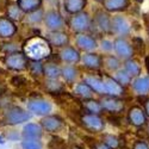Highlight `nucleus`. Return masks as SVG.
<instances>
[{
  "label": "nucleus",
  "instance_id": "nucleus-1",
  "mask_svg": "<svg viewBox=\"0 0 149 149\" xmlns=\"http://www.w3.org/2000/svg\"><path fill=\"white\" fill-rule=\"evenodd\" d=\"M48 40L41 38V37H33L30 38L25 44V55L30 60L40 61L44 57H48L52 53L50 45Z\"/></svg>",
  "mask_w": 149,
  "mask_h": 149
},
{
  "label": "nucleus",
  "instance_id": "nucleus-2",
  "mask_svg": "<svg viewBox=\"0 0 149 149\" xmlns=\"http://www.w3.org/2000/svg\"><path fill=\"white\" fill-rule=\"evenodd\" d=\"M69 26L74 32L82 33L85 31L91 30L92 26V20L87 12H79L75 13L69 20Z\"/></svg>",
  "mask_w": 149,
  "mask_h": 149
},
{
  "label": "nucleus",
  "instance_id": "nucleus-3",
  "mask_svg": "<svg viewBox=\"0 0 149 149\" xmlns=\"http://www.w3.org/2000/svg\"><path fill=\"white\" fill-rule=\"evenodd\" d=\"M111 30L118 37H127L132 31V25L125 16L117 15L111 19Z\"/></svg>",
  "mask_w": 149,
  "mask_h": 149
},
{
  "label": "nucleus",
  "instance_id": "nucleus-4",
  "mask_svg": "<svg viewBox=\"0 0 149 149\" xmlns=\"http://www.w3.org/2000/svg\"><path fill=\"white\" fill-rule=\"evenodd\" d=\"M29 57L19 52L8 53L5 56V63L10 69L13 70H24L29 66Z\"/></svg>",
  "mask_w": 149,
  "mask_h": 149
},
{
  "label": "nucleus",
  "instance_id": "nucleus-5",
  "mask_svg": "<svg viewBox=\"0 0 149 149\" xmlns=\"http://www.w3.org/2000/svg\"><path fill=\"white\" fill-rule=\"evenodd\" d=\"M111 19L109 12L106 10H98L94 13V19L92 20V24L95 26V29L104 33H112L111 30Z\"/></svg>",
  "mask_w": 149,
  "mask_h": 149
},
{
  "label": "nucleus",
  "instance_id": "nucleus-6",
  "mask_svg": "<svg viewBox=\"0 0 149 149\" xmlns=\"http://www.w3.org/2000/svg\"><path fill=\"white\" fill-rule=\"evenodd\" d=\"M30 113L28 111L23 110L22 107L15 106L7 110V112L5 113V122L11 125H16V124H20L24 122H28L30 119Z\"/></svg>",
  "mask_w": 149,
  "mask_h": 149
},
{
  "label": "nucleus",
  "instance_id": "nucleus-7",
  "mask_svg": "<svg viewBox=\"0 0 149 149\" xmlns=\"http://www.w3.org/2000/svg\"><path fill=\"white\" fill-rule=\"evenodd\" d=\"M113 44H115V52L118 55V57L123 60H129L134 56L135 50H134L132 43L127 41L124 37H117L113 41Z\"/></svg>",
  "mask_w": 149,
  "mask_h": 149
},
{
  "label": "nucleus",
  "instance_id": "nucleus-8",
  "mask_svg": "<svg viewBox=\"0 0 149 149\" xmlns=\"http://www.w3.org/2000/svg\"><path fill=\"white\" fill-rule=\"evenodd\" d=\"M81 124L91 132H100L104 129L103 119L95 113H86L81 117Z\"/></svg>",
  "mask_w": 149,
  "mask_h": 149
},
{
  "label": "nucleus",
  "instance_id": "nucleus-9",
  "mask_svg": "<svg viewBox=\"0 0 149 149\" xmlns=\"http://www.w3.org/2000/svg\"><path fill=\"white\" fill-rule=\"evenodd\" d=\"M103 81H104L106 94L112 97H120L124 94V86H122L113 77L103 75Z\"/></svg>",
  "mask_w": 149,
  "mask_h": 149
},
{
  "label": "nucleus",
  "instance_id": "nucleus-10",
  "mask_svg": "<svg viewBox=\"0 0 149 149\" xmlns=\"http://www.w3.org/2000/svg\"><path fill=\"white\" fill-rule=\"evenodd\" d=\"M44 23L49 30L52 31H57L63 28V18L61 17L58 12L52 10L48 11L44 15Z\"/></svg>",
  "mask_w": 149,
  "mask_h": 149
},
{
  "label": "nucleus",
  "instance_id": "nucleus-11",
  "mask_svg": "<svg viewBox=\"0 0 149 149\" xmlns=\"http://www.w3.org/2000/svg\"><path fill=\"white\" fill-rule=\"evenodd\" d=\"M100 103L103 105V109L111 113H119L124 110V102L118 99V97H105Z\"/></svg>",
  "mask_w": 149,
  "mask_h": 149
},
{
  "label": "nucleus",
  "instance_id": "nucleus-12",
  "mask_svg": "<svg viewBox=\"0 0 149 149\" xmlns=\"http://www.w3.org/2000/svg\"><path fill=\"white\" fill-rule=\"evenodd\" d=\"M128 119L130 122V124H132L134 127H142L147 122V115L144 112V110H142L140 106H132L129 110L128 113Z\"/></svg>",
  "mask_w": 149,
  "mask_h": 149
},
{
  "label": "nucleus",
  "instance_id": "nucleus-13",
  "mask_svg": "<svg viewBox=\"0 0 149 149\" xmlns=\"http://www.w3.org/2000/svg\"><path fill=\"white\" fill-rule=\"evenodd\" d=\"M28 107H29L30 112L38 115V116L47 115L50 112V110H52V105L47 100H43V99H33V100L29 102Z\"/></svg>",
  "mask_w": 149,
  "mask_h": 149
},
{
  "label": "nucleus",
  "instance_id": "nucleus-14",
  "mask_svg": "<svg viewBox=\"0 0 149 149\" xmlns=\"http://www.w3.org/2000/svg\"><path fill=\"white\" fill-rule=\"evenodd\" d=\"M102 5L107 12H123L129 8L130 0H104Z\"/></svg>",
  "mask_w": 149,
  "mask_h": 149
},
{
  "label": "nucleus",
  "instance_id": "nucleus-15",
  "mask_svg": "<svg viewBox=\"0 0 149 149\" xmlns=\"http://www.w3.org/2000/svg\"><path fill=\"white\" fill-rule=\"evenodd\" d=\"M131 87L135 93L139 95H147L149 93V75L148 77H136L131 81Z\"/></svg>",
  "mask_w": 149,
  "mask_h": 149
},
{
  "label": "nucleus",
  "instance_id": "nucleus-16",
  "mask_svg": "<svg viewBox=\"0 0 149 149\" xmlns=\"http://www.w3.org/2000/svg\"><path fill=\"white\" fill-rule=\"evenodd\" d=\"M77 45L82 49L85 52H92L98 47L97 45V41L93 38L91 35L87 33H79L77 36Z\"/></svg>",
  "mask_w": 149,
  "mask_h": 149
},
{
  "label": "nucleus",
  "instance_id": "nucleus-17",
  "mask_svg": "<svg viewBox=\"0 0 149 149\" xmlns=\"http://www.w3.org/2000/svg\"><path fill=\"white\" fill-rule=\"evenodd\" d=\"M16 31H17V28L13 24V22H12V19L5 18V17L0 18V37L8 38V37L13 36Z\"/></svg>",
  "mask_w": 149,
  "mask_h": 149
},
{
  "label": "nucleus",
  "instance_id": "nucleus-18",
  "mask_svg": "<svg viewBox=\"0 0 149 149\" xmlns=\"http://www.w3.org/2000/svg\"><path fill=\"white\" fill-rule=\"evenodd\" d=\"M82 63L88 69H99L103 66V58L98 54L94 53H87L82 56Z\"/></svg>",
  "mask_w": 149,
  "mask_h": 149
},
{
  "label": "nucleus",
  "instance_id": "nucleus-19",
  "mask_svg": "<svg viewBox=\"0 0 149 149\" xmlns=\"http://www.w3.org/2000/svg\"><path fill=\"white\" fill-rule=\"evenodd\" d=\"M47 40L49 41L52 45H55V47H63L68 43V35L65 33V32H61L60 30L57 31H52L47 36Z\"/></svg>",
  "mask_w": 149,
  "mask_h": 149
},
{
  "label": "nucleus",
  "instance_id": "nucleus-20",
  "mask_svg": "<svg viewBox=\"0 0 149 149\" xmlns=\"http://www.w3.org/2000/svg\"><path fill=\"white\" fill-rule=\"evenodd\" d=\"M84 81L93 90V92H95L98 94H106L103 79H99V78L92 77V75H87L84 78Z\"/></svg>",
  "mask_w": 149,
  "mask_h": 149
},
{
  "label": "nucleus",
  "instance_id": "nucleus-21",
  "mask_svg": "<svg viewBox=\"0 0 149 149\" xmlns=\"http://www.w3.org/2000/svg\"><path fill=\"white\" fill-rule=\"evenodd\" d=\"M86 4H87V0H63V6L66 11L72 15L81 12L85 8Z\"/></svg>",
  "mask_w": 149,
  "mask_h": 149
},
{
  "label": "nucleus",
  "instance_id": "nucleus-22",
  "mask_svg": "<svg viewBox=\"0 0 149 149\" xmlns=\"http://www.w3.org/2000/svg\"><path fill=\"white\" fill-rule=\"evenodd\" d=\"M62 125V120L56 117V116H47L45 118L42 119V127L47 130V131H57Z\"/></svg>",
  "mask_w": 149,
  "mask_h": 149
},
{
  "label": "nucleus",
  "instance_id": "nucleus-23",
  "mask_svg": "<svg viewBox=\"0 0 149 149\" xmlns=\"http://www.w3.org/2000/svg\"><path fill=\"white\" fill-rule=\"evenodd\" d=\"M60 56H61V58L63 61L69 62V63H77V62L80 61L79 52L75 50L74 48H70V47H66L65 49H62Z\"/></svg>",
  "mask_w": 149,
  "mask_h": 149
},
{
  "label": "nucleus",
  "instance_id": "nucleus-24",
  "mask_svg": "<svg viewBox=\"0 0 149 149\" xmlns=\"http://www.w3.org/2000/svg\"><path fill=\"white\" fill-rule=\"evenodd\" d=\"M23 135L25 139H40L42 136V128L38 124L29 123L28 125L24 127Z\"/></svg>",
  "mask_w": 149,
  "mask_h": 149
},
{
  "label": "nucleus",
  "instance_id": "nucleus-25",
  "mask_svg": "<svg viewBox=\"0 0 149 149\" xmlns=\"http://www.w3.org/2000/svg\"><path fill=\"white\" fill-rule=\"evenodd\" d=\"M17 4L25 13H31L41 7L42 0H18Z\"/></svg>",
  "mask_w": 149,
  "mask_h": 149
},
{
  "label": "nucleus",
  "instance_id": "nucleus-26",
  "mask_svg": "<svg viewBox=\"0 0 149 149\" xmlns=\"http://www.w3.org/2000/svg\"><path fill=\"white\" fill-rule=\"evenodd\" d=\"M124 69H125L132 78L140 77L141 74V66L139 63V61H136L135 58H129L125 60V63H124Z\"/></svg>",
  "mask_w": 149,
  "mask_h": 149
},
{
  "label": "nucleus",
  "instance_id": "nucleus-27",
  "mask_svg": "<svg viewBox=\"0 0 149 149\" xmlns=\"http://www.w3.org/2000/svg\"><path fill=\"white\" fill-rule=\"evenodd\" d=\"M23 13H25L17 3H11L7 5V17L12 20H20L23 18Z\"/></svg>",
  "mask_w": 149,
  "mask_h": 149
},
{
  "label": "nucleus",
  "instance_id": "nucleus-28",
  "mask_svg": "<svg viewBox=\"0 0 149 149\" xmlns=\"http://www.w3.org/2000/svg\"><path fill=\"white\" fill-rule=\"evenodd\" d=\"M84 107L88 113H95V115H99L104 110L102 103L94 100V99H92V98L86 99V100L84 102Z\"/></svg>",
  "mask_w": 149,
  "mask_h": 149
},
{
  "label": "nucleus",
  "instance_id": "nucleus-29",
  "mask_svg": "<svg viewBox=\"0 0 149 149\" xmlns=\"http://www.w3.org/2000/svg\"><path fill=\"white\" fill-rule=\"evenodd\" d=\"M103 58V66L105 68H107L109 70H112V72H116L119 69L120 67V62L119 60L113 56V55H105Z\"/></svg>",
  "mask_w": 149,
  "mask_h": 149
},
{
  "label": "nucleus",
  "instance_id": "nucleus-30",
  "mask_svg": "<svg viewBox=\"0 0 149 149\" xmlns=\"http://www.w3.org/2000/svg\"><path fill=\"white\" fill-rule=\"evenodd\" d=\"M43 72L44 74L49 78V79H57L61 74H62V70L60 69L58 66H56L55 63H47L43 66Z\"/></svg>",
  "mask_w": 149,
  "mask_h": 149
},
{
  "label": "nucleus",
  "instance_id": "nucleus-31",
  "mask_svg": "<svg viewBox=\"0 0 149 149\" xmlns=\"http://www.w3.org/2000/svg\"><path fill=\"white\" fill-rule=\"evenodd\" d=\"M113 78H115L122 86H124V87H125V86H128L129 84H131V81H132V77L130 75V74H129L125 69H118V70H116Z\"/></svg>",
  "mask_w": 149,
  "mask_h": 149
},
{
  "label": "nucleus",
  "instance_id": "nucleus-32",
  "mask_svg": "<svg viewBox=\"0 0 149 149\" xmlns=\"http://www.w3.org/2000/svg\"><path fill=\"white\" fill-rule=\"evenodd\" d=\"M92 92H93V90H92L85 81L81 82V84H78V86L75 87V93H77L78 95L85 98V99H90V98H92V94H93Z\"/></svg>",
  "mask_w": 149,
  "mask_h": 149
},
{
  "label": "nucleus",
  "instance_id": "nucleus-33",
  "mask_svg": "<svg viewBox=\"0 0 149 149\" xmlns=\"http://www.w3.org/2000/svg\"><path fill=\"white\" fill-rule=\"evenodd\" d=\"M62 75H63L66 81L72 82L77 78V69L74 67H70V66H66L65 68H62Z\"/></svg>",
  "mask_w": 149,
  "mask_h": 149
},
{
  "label": "nucleus",
  "instance_id": "nucleus-34",
  "mask_svg": "<svg viewBox=\"0 0 149 149\" xmlns=\"http://www.w3.org/2000/svg\"><path fill=\"white\" fill-rule=\"evenodd\" d=\"M23 149H42V143L37 141V139H25L22 142Z\"/></svg>",
  "mask_w": 149,
  "mask_h": 149
},
{
  "label": "nucleus",
  "instance_id": "nucleus-35",
  "mask_svg": "<svg viewBox=\"0 0 149 149\" xmlns=\"http://www.w3.org/2000/svg\"><path fill=\"white\" fill-rule=\"evenodd\" d=\"M29 68L33 75H41L42 73H44L43 65H41L40 61H36V60H32L31 62H29Z\"/></svg>",
  "mask_w": 149,
  "mask_h": 149
},
{
  "label": "nucleus",
  "instance_id": "nucleus-36",
  "mask_svg": "<svg viewBox=\"0 0 149 149\" xmlns=\"http://www.w3.org/2000/svg\"><path fill=\"white\" fill-rule=\"evenodd\" d=\"M103 141H104V143H106L111 149H116V148H118V146H119V141H118V139L116 137V136H113V135H104V139H103Z\"/></svg>",
  "mask_w": 149,
  "mask_h": 149
},
{
  "label": "nucleus",
  "instance_id": "nucleus-37",
  "mask_svg": "<svg viewBox=\"0 0 149 149\" xmlns=\"http://www.w3.org/2000/svg\"><path fill=\"white\" fill-rule=\"evenodd\" d=\"M132 47H134V50L135 52H140V53H143L144 49H146V44H144V41L141 38V37H135L132 38Z\"/></svg>",
  "mask_w": 149,
  "mask_h": 149
},
{
  "label": "nucleus",
  "instance_id": "nucleus-38",
  "mask_svg": "<svg viewBox=\"0 0 149 149\" xmlns=\"http://www.w3.org/2000/svg\"><path fill=\"white\" fill-rule=\"evenodd\" d=\"M65 147H66L65 142L56 137H53L50 144H49V149H65Z\"/></svg>",
  "mask_w": 149,
  "mask_h": 149
},
{
  "label": "nucleus",
  "instance_id": "nucleus-39",
  "mask_svg": "<svg viewBox=\"0 0 149 149\" xmlns=\"http://www.w3.org/2000/svg\"><path fill=\"white\" fill-rule=\"evenodd\" d=\"M102 49L104 52H111V50L115 49V44H113L112 41H110V40H103L102 41Z\"/></svg>",
  "mask_w": 149,
  "mask_h": 149
},
{
  "label": "nucleus",
  "instance_id": "nucleus-40",
  "mask_svg": "<svg viewBox=\"0 0 149 149\" xmlns=\"http://www.w3.org/2000/svg\"><path fill=\"white\" fill-rule=\"evenodd\" d=\"M42 16H43V12H42V10H38V11H33V12H31V16L29 17V19L31 20V22H33V23H36V22H40L41 19H42Z\"/></svg>",
  "mask_w": 149,
  "mask_h": 149
},
{
  "label": "nucleus",
  "instance_id": "nucleus-41",
  "mask_svg": "<svg viewBox=\"0 0 149 149\" xmlns=\"http://www.w3.org/2000/svg\"><path fill=\"white\" fill-rule=\"evenodd\" d=\"M50 87H53V88L50 90L52 92H56V91H58V90L62 88L61 85H60V82H55V81H49V82H47V88H50Z\"/></svg>",
  "mask_w": 149,
  "mask_h": 149
},
{
  "label": "nucleus",
  "instance_id": "nucleus-42",
  "mask_svg": "<svg viewBox=\"0 0 149 149\" xmlns=\"http://www.w3.org/2000/svg\"><path fill=\"white\" fill-rule=\"evenodd\" d=\"M132 149H149V146L144 141H137V142H135Z\"/></svg>",
  "mask_w": 149,
  "mask_h": 149
},
{
  "label": "nucleus",
  "instance_id": "nucleus-43",
  "mask_svg": "<svg viewBox=\"0 0 149 149\" xmlns=\"http://www.w3.org/2000/svg\"><path fill=\"white\" fill-rule=\"evenodd\" d=\"M94 149H111V148L104 142H98V143H94Z\"/></svg>",
  "mask_w": 149,
  "mask_h": 149
},
{
  "label": "nucleus",
  "instance_id": "nucleus-44",
  "mask_svg": "<svg viewBox=\"0 0 149 149\" xmlns=\"http://www.w3.org/2000/svg\"><path fill=\"white\" fill-rule=\"evenodd\" d=\"M143 106H144V112H146V115L149 117V98H147L146 100H144Z\"/></svg>",
  "mask_w": 149,
  "mask_h": 149
},
{
  "label": "nucleus",
  "instance_id": "nucleus-45",
  "mask_svg": "<svg viewBox=\"0 0 149 149\" xmlns=\"http://www.w3.org/2000/svg\"><path fill=\"white\" fill-rule=\"evenodd\" d=\"M20 82H24V79H22V78H15L13 80H12V84H13V85H22Z\"/></svg>",
  "mask_w": 149,
  "mask_h": 149
},
{
  "label": "nucleus",
  "instance_id": "nucleus-46",
  "mask_svg": "<svg viewBox=\"0 0 149 149\" xmlns=\"http://www.w3.org/2000/svg\"><path fill=\"white\" fill-rule=\"evenodd\" d=\"M5 90H6V88H5V86L0 84V95H1L3 93H5Z\"/></svg>",
  "mask_w": 149,
  "mask_h": 149
},
{
  "label": "nucleus",
  "instance_id": "nucleus-47",
  "mask_svg": "<svg viewBox=\"0 0 149 149\" xmlns=\"http://www.w3.org/2000/svg\"><path fill=\"white\" fill-rule=\"evenodd\" d=\"M146 66H147V69L149 73V57H146Z\"/></svg>",
  "mask_w": 149,
  "mask_h": 149
},
{
  "label": "nucleus",
  "instance_id": "nucleus-48",
  "mask_svg": "<svg viewBox=\"0 0 149 149\" xmlns=\"http://www.w3.org/2000/svg\"><path fill=\"white\" fill-rule=\"evenodd\" d=\"M4 142H5V141H4V139L1 137V136H0V144H4Z\"/></svg>",
  "mask_w": 149,
  "mask_h": 149
},
{
  "label": "nucleus",
  "instance_id": "nucleus-49",
  "mask_svg": "<svg viewBox=\"0 0 149 149\" xmlns=\"http://www.w3.org/2000/svg\"><path fill=\"white\" fill-rule=\"evenodd\" d=\"M95 1H98V3H103L104 0H95Z\"/></svg>",
  "mask_w": 149,
  "mask_h": 149
},
{
  "label": "nucleus",
  "instance_id": "nucleus-50",
  "mask_svg": "<svg viewBox=\"0 0 149 149\" xmlns=\"http://www.w3.org/2000/svg\"><path fill=\"white\" fill-rule=\"evenodd\" d=\"M147 29H148V35H149V22H148V26H147Z\"/></svg>",
  "mask_w": 149,
  "mask_h": 149
},
{
  "label": "nucleus",
  "instance_id": "nucleus-51",
  "mask_svg": "<svg viewBox=\"0 0 149 149\" xmlns=\"http://www.w3.org/2000/svg\"><path fill=\"white\" fill-rule=\"evenodd\" d=\"M148 134H149V125H148Z\"/></svg>",
  "mask_w": 149,
  "mask_h": 149
}]
</instances>
